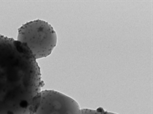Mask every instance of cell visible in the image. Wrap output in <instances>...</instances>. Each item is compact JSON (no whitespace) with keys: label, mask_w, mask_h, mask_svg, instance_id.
<instances>
[{"label":"cell","mask_w":153,"mask_h":114,"mask_svg":"<svg viewBox=\"0 0 153 114\" xmlns=\"http://www.w3.org/2000/svg\"><path fill=\"white\" fill-rule=\"evenodd\" d=\"M41 97L40 93L36 94L30 101V107H29V114H34L37 111V108L39 107L40 104H41Z\"/></svg>","instance_id":"4"},{"label":"cell","mask_w":153,"mask_h":114,"mask_svg":"<svg viewBox=\"0 0 153 114\" xmlns=\"http://www.w3.org/2000/svg\"><path fill=\"white\" fill-rule=\"evenodd\" d=\"M79 114H118V113H112V112H108V111L104 110L102 107H98V109H96V110L88 109V108L81 109V110H80V113Z\"/></svg>","instance_id":"5"},{"label":"cell","mask_w":153,"mask_h":114,"mask_svg":"<svg viewBox=\"0 0 153 114\" xmlns=\"http://www.w3.org/2000/svg\"><path fill=\"white\" fill-rule=\"evenodd\" d=\"M17 40L25 44L36 59L49 56L57 44V34L45 21H32L19 28Z\"/></svg>","instance_id":"2"},{"label":"cell","mask_w":153,"mask_h":114,"mask_svg":"<svg viewBox=\"0 0 153 114\" xmlns=\"http://www.w3.org/2000/svg\"><path fill=\"white\" fill-rule=\"evenodd\" d=\"M41 104L34 114H79L80 106L72 97L54 90L40 92Z\"/></svg>","instance_id":"3"},{"label":"cell","mask_w":153,"mask_h":114,"mask_svg":"<svg viewBox=\"0 0 153 114\" xmlns=\"http://www.w3.org/2000/svg\"><path fill=\"white\" fill-rule=\"evenodd\" d=\"M44 81L25 44L0 34V114H29L32 98Z\"/></svg>","instance_id":"1"}]
</instances>
